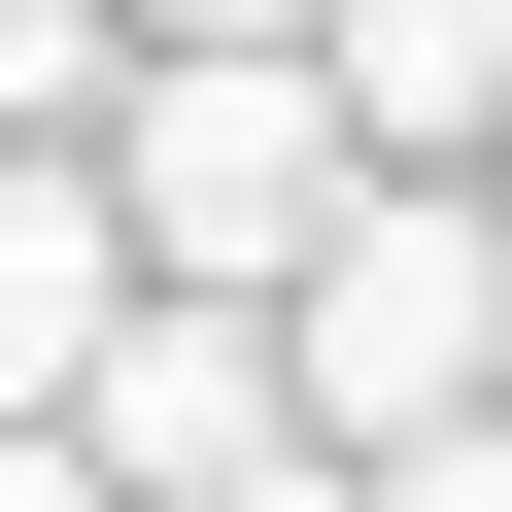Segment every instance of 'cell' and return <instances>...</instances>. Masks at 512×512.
<instances>
[{
    "mask_svg": "<svg viewBox=\"0 0 512 512\" xmlns=\"http://www.w3.org/2000/svg\"><path fill=\"white\" fill-rule=\"evenodd\" d=\"M103 69H137V0H0V137H69Z\"/></svg>",
    "mask_w": 512,
    "mask_h": 512,
    "instance_id": "obj_5",
    "label": "cell"
},
{
    "mask_svg": "<svg viewBox=\"0 0 512 512\" xmlns=\"http://www.w3.org/2000/svg\"><path fill=\"white\" fill-rule=\"evenodd\" d=\"M478 376H512V239H478V171H342V205L274 239V410H308V478H342V512H512Z\"/></svg>",
    "mask_w": 512,
    "mask_h": 512,
    "instance_id": "obj_1",
    "label": "cell"
},
{
    "mask_svg": "<svg viewBox=\"0 0 512 512\" xmlns=\"http://www.w3.org/2000/svg\"><path fill=\"white\" fill-rule=\"evenodd\" d=\"M69 478H103V512H342L308 410H274V308H239V274H137V308L69 342Z\"/></svg>",
    "mask_w": 512,
    "mask_h": 512,
    "instance_id": "obj_3",
    "label": "cell"
},
{
    "mask_svg": "<svg viewBox=\"0 0 512 512\" xmlns=\"http://www.w3.org/2000/svg\"><path fill=\"white\" fill-rule=\"evenodd\" d=\"M308 103H342L376 171H478V103H512V0H308Z\"/></svg>",
    "mask_w": 512,
    "mask_h": 512,
    "instance_id": "obj_4",
    "label": "cell"
},
{
    "mask_svg": "<svg viewBox=\"0 0 512 512\" xmlns=\"http://www.w3.org/2000/svg\"><path fill=\"white\" fill-rule=\"evenodd\" d=\"M69 137H103V239H137V274H239V308H274V239L376 171V137L308 103V35H137Z\"/></svg>",
    "mask_w": 512,
    "mask_h": 512,
    "instance_id": "obj_2",
    "label": "cell"
}]
</instances>
